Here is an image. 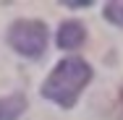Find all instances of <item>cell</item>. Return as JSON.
<instances>
[{"mask_svg":"<svg viewBox=\"0 0 123 120\" xmlns=\"http://www.w3.org/2000/svg\"><path fill=\"white\" fill-rule=\"evenodd\" d=\"M89 78H92V68H89L86 60L66 57L52 68L47 81L42 84V94L50 102L60 104L63 110H71L79 99V94L84 91V86L89 84Z\"/></svg>","mask_w":123,"mask_h":120,"instance_id":"obj_1","label":"cell"},{"mask_svg":"<svg viewBox=\"0 0 123 120\" xmlns=\"http://www.w3.org/2000/svg\"><path fill=\"white\" fill-rule=\"evenodd\" d=\"M8 42L24 57H42L47 47V26L34 18H21L8 29Z\"/></svg>","mask_w":123,"mask_h":120,"instance_id":"obj_2","label":"cell"},{"mask_svg":"<svg viewBox=\"0 0 123 120\" xmlns=\"http://www.w3.org/2000/svg\"><path fill=\"white\" fill-rule=\"evenodd\" d=\"M84 39H86L84 24H79V21H66V24H60V29H58V47L76 50Z\"/></svg>","mask_w":123,"mask_h":120,"instance_id":"obj_3","label":"cell"},{"mask_svg":"<svg viewBox=\"0 0 123 120\" xmlns=\"http://www.w3.org/2000/svg\"><path fill=\"white\" fill-rule=\"evenodd\" d=\"M24 110H26L24 94H11V97L0 99V120H18Z\"/></svg>","mask_w":123,"mask_h":120,"instance_id":"obj_4","label":"cell"},{"mask_svg":"<svg viewBox=\"0 0 123 120\" xmlns=\"http://www.w3.org/2000/svg\"><path fill=\"white\" fill-rule=\"evenodd\" d=\"M105 18L115 26H123V3L115 0V3H107L105 5Z\"/></svg>","mask_w":123,"mask_h":120,"instance_id":"obj_5","label":"cell"},{"mask_svg":"<svg viewBox=\"0 0 123 120\" xmlns=\"http://www.w3.org/2000/svg\"><path fill=\"white\" fill-rule=\"evenodd\" d=\"M60 5H66V8H86V5H92V3H89V0H81V3H79V0H63Z\"/></svg>","mask_w":123,"mask_h":120,"instance_id":"obj_6","label":"cell"},{"mask_svg":"<svg viewBox=\"0 0 123 120\" xmlns=\"http://www.w3.org/2000/svg\"><path fill=\"white\" fill-rule=\"evenodd\" d=\"M115 120H123V86L118 91V104H115Z\"/></svg>","mask_w":123,"mask_h":120,"instance_id":"obj_7","label":"cell"}]
</instances>
